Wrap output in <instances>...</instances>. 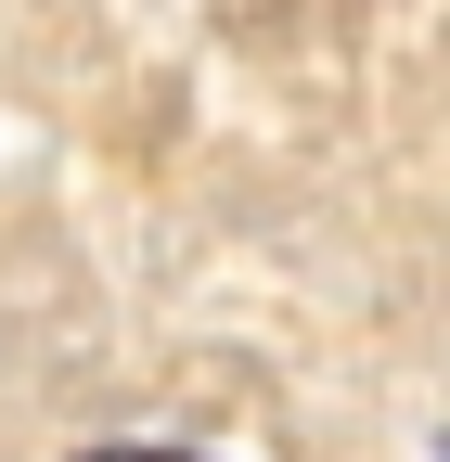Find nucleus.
Segmentation results:
<instances>
[{
    "mask_svg": "<svg viewBox=\"0 0 450 462\" xmlns=\"http://www.w3.org/2000/svg\"><path fill=\"white\" fill-rule=\"evenodd\" d=\"M78 462H206V449H78Z\"/></svg>",
    "mask_w": 450,
    "mask_h": 462,
    "instance_id": "f257e3e1",
    "label": "nucleus"
}]
</instances>
